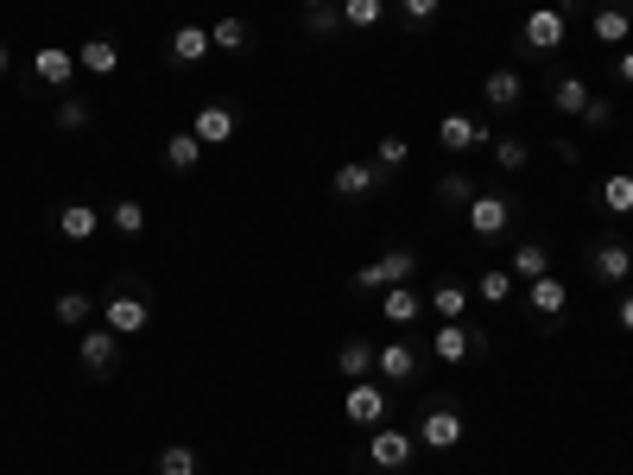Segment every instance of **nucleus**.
I'll use <instances>...</instances> for the list:
<instances>
[{"mask_svg":"<svg viewBox=\"0 0 633 475\" xmlns=\"http://www.w3.org/2000/svg\"><path fill=\"white\" fill-rule=\"evenodd\" d=\"M418 279V253L412 248H386L380 260H368L354 273V292H386V285H412Z\"/></svg>","mask_w":633,"mask_h":475,"instance_id":"nucleus-1","label":"nucleus"},{"mask_svg":"<svg viewBox=\"0 0 633 475\" xmlns=\"http://www.w3.org/2000/svg\"><path fill=\"white\" fill-rule=\"evenodd\" d=\"M462 216H469V235H476V241H501L506 228H513V197H501V191H476Z\"/></svg>","mask_w":633,"mask_h":475,"instance_id":"nucleus-2","label":"nucleus"},{"mask_svg":"<svg viewBox=\"0 0 633 475\" xmlns=\"http://www.w3.org/2000/svg\"><path fill=\"white\" fill-rule=\"evenodd\" d=\"M412 456H418V431H400V425H374L368 431V463H374V469H405V463H412Z\"/></svg>","mask_w":633,"mask_h":475,"instance_id":"nucleus-3","label":"nucleus"},{"mask_svg":"<svg viewBox=\"0 0 633 475\" xmlns=\"http://www.w3.org/2000/svg\"><path fill=\"white\" fill-rule=\"evenodd\" d=\"M520 39H526V51L545 57V51H557L564 39H570V13H564V7H532L526 25H520Z\"/></svg>","mask_w":633,"mask_h":475,"instance_id":"nucleus-4","label":"nucleus"},{"mask_svg":"<svg viewBox=\"0 0 633 475\" xmlns=\"http://www.w3.org/2000/svg\"><path fill=\"white\" fill-rule=\"evenodd\" d=\"M101 324L114 330V336H140V330L152 324V304L140 299V292H108V304H101Z\"/></svg>","mask_w":633,"mask_h":475,"instance_id":"nucleus-5","label":"nucleus"},{"mask_svg":"<svg viewBox=\"0 0 633 475\" xmlns=\"http://www.w3.org/2000/svg\"><path fill=\"white\" fill-rule=\"evenodd\" d=\"M342 412H349V425L374 431V425H386V393H380L374 380H349V393H342Z\"/></svg>","mask_w":633,"mask_h":475,"instance_id":"nucleus-6","label":"nucleus"},{"mask_svg":"<svg viewBox=\"0 0 633 475\" xmlns=\"http://www.w3.org/2000/svg\"><path fill=\"white\" fill-rule=\"evenodd\" d=\"M418 444L425 451H456L462 444V412L456 406H430L425 419H418Z\"/></svg>","mask_w":633,"mask_h":475,"instance_id":"nucleus-7","label":"nucleus"},{"mask_svg":"<svg viewBox=\"0 0 633 475\" xmlns=\"http://www.w3.org/2000/svg\"><path fill=\"white\" fill-rule=\"evenodd\" d=\"M589 273L602 279V285H627L633 279V248L627 241H596V248H589Z\"/></svg>","mask_w":633,"mask_h":475,"instance_id":"nucleus-8","label":"nucleus"},{"mask_svg":"<svg viewBox=\"0 0 633 475\" xmlns=\"http://www.w3.org/2000/svg\"><path fill=\"white\" fill-rule=\"evenodd\" d=\"M380 184H386V165H368V159H349V165H336V197H374Z\"/></svg>","mask_w":633,"mask_h":475,"instance_id":"nucleus-9","label":"nucleus"},{"mask_svg":"<svg viewBox=\"0 0 633 475\" xmlns=\"http://www.w3.org/2000/svg\"><path fill=\"white\" fill-rule=\"evenodd\" d=\"M476 349H481V330H462V324H437V336H430V355L450 361V368H462Z\"/></svg>","mask_w":633,"mask_h":475,"instance_id":"nucleus-10","label":"nucleus"},{"mask_svg":"<svg viewBox=\"0 0 633 475\" xmlns=\"http://www.w3.org/2000/svg\"><path fill=\"white\" fill-rule=\"evenodd\" d=\"M76 355H83V368L89 375H114V361H121V343H114V330H83V343H76Z\"/></svg>","mask_w":633,"mask_h":475,"instance_id":"nucleus-11","label":"nucleus"},{"mask_svg":"<svg viewBox=\"0 0 633 475\" xmlns=\"http://www.w3.org/2000/svg\"><path fill=\"white\" fill-rule=\"evenodd\" d=\"M32 76H39L45 89H70V76H76V51H64V45H39V51H32Z\"/></svg>","mask_w":633,"mask_h":475,"instance_id":"nucleus-12","label":"nucleus"},{"mask_svg":"<svg viewBox=\"0 0 633 475\" xmlns=\"http://www.w3.org/2000/svg\"><path fill=\"white\" fill-rule=\"evenodd\" d=\"M488 140H494V133L481 121H469V115H444V121H437V147L444 152H476V147H488Z\"/></svg>","mask_w":633,"mask_h":475,"instance_id":"nucleus-13","label":"nucleus"},{"mask_svg":"<svg viewBox=\"0 0 633 475\" xmlns=\"http://www.w3.org/2000/svg\"><path fill=\"white\" fill-rule=\"evenodd\" d=\"M190 133H197L203 147H228V140H234V108H222V101H203L197 121H190Z\"/></svg>","mask_w":633,"mask_h":475,"instance_id":"nucleus-14","label":"nucleus"},{"mask_svg":"<svg viewBox=\"0 0 633 475\" xmlns=\"http://www.w3.org/2000/svg\"><path fill=\"white\" fill-rule=\"evenodd\" d=\"M425 304L444 317V324H462V317H469V285H462V279H437L425 292Z\"/></svg>","mask_w":633,"mask_h":475,"instance_id":"nucleus-15","label":"nucleus"},{"mask_svg":"<svg viewBox=\"0 0 633 475\" xmlns=\"http://www.w3.org/2000/svg\"><path fill=\"white\" fill-rule=\"evenodd\" d=\"M374 368L393 380V387H405V380L418 375V349H412V343H380V349H374Z\"/></svg>","mask_w":633,"mask_h":475,"instance_id":"nucleus-16","label":"nucleus"},{"mask_svg":"<svg viewBox=\"0 0 633 475\" xmlns=\"http://www.w3.org/2000/svg\"><path fill=\"white\" fill-rule=\"evenodd\" d=\"M76 71L114 76L121 71V45H114V39H83V45H76Z\"/></svg>","mask_w":633,"mask_h":475,"instance_id":"nucleus-17","label":"nucleus"},{"mask_svg":"<svg viewBox=\"0 0 633 475\" xmlns=\"http://www.w3.org/2000/svg\"><path fill=\"white\" fill-rule=\"evenodd\" d=\"M506 273L520 279V285L545 279V273H552V248H545V241H520V248H513V260H506Z\"/></svg>","mask_w":633,"mask_h":475,"instance_id":"nucleus-18","label":"nucleus"},{"mask_svg":"<svg viewBox=\"0 0 633 475\" xmlns=\"http://www.w3.org/2000/svg\"><path fill=\"white\" fill-rule=\"evenodd\" d=\"M209 51H216V39H209V25H177L172 32V64H203V57H209Z\"/></svg>","mask_w":633,"mask_h":475,"instance_id":"nucleus-19","label":"nucleus"},{"mask_svg":"<svg viewBox=\"0 0 633 475\" xmlns=\"http://www.w3.org/2000/svg\"><path fill=\"white\" fill-rule=\"evenodd\" d=\"M57 228H64V241H96L101 209L96 203H64V209H57Z\"/></svg>","mask_w":633,"mask_h":475,"instance_id":"nucleus-20","label":"nucleus"},{"mask_svg":"<svg viewBox=\"0 0 633 475\" xmlns=\"http://www.w3.org/2000/svg\"><path fill=\"white\" fill-rule=\"evenodd\" d=\"M526 299H532V311H538V317H564L570 285H564L557 273H545V279H532V285H526Z\"/></svg>","mask_w":633,"mask_h":475,"instance_id":"nucleus-21","label":"nucleus"},{"mask_svg":"<svg viewBox=\"0 0 633 475\" xmlns=\"http://www.w3.org/2000/svg\"><path fill=\"white\" fill-rule=\"evenodd\" d=\"M589 32H596V39H602V45H627L633 39V20H627V7H596V20H589Z\"/></svg>","mask_w":633,"mask_h":475,"instance_id":"nucleus-22","label":"nucleus"},{"mask_svg":"<svg viewBox=\"0 0 633 475\" xmlns=\"http://www.w3.org/2000/svg\"><path fill=\"white\" fill-rule=\"evenodd\" d=\"M203 152H209V147H203L190 127H184V133H165V165H172V172H197Z\"/></svg>","mask_w":633,"mask_h":475,"instance_id":"nucleus-23","label":"nucleus"},{"mask_svg":"<svg viewBox=\"0 0 633 475\" xmlns=\"http://www.w3.org/2000/svg\"><path fill=\"white\" fill-rule=\"evenodd\" d=\"M481 96H488V108H520V96H526V83H520V71H488V83H481Z\"/></svg>","mask_w":633,"mask_h":475,"instance_id":"nucleus-24","label":"nucleus"},{"mask_svg":"<svg viewBox=\"0 0 633 475\" xmlns=\"http://www.w3.org/2000/svg\"><path fill=\"white\" fill-rule=\"evenodd\" d=\"M380 311H386V324H412V317L425 311V292H412V285H386Z\"/></svg>","mask_w":633,"mask_h":475,"instance_id":"nucleus-25","label":"nucleus"},{"mask_svg":"<svg viewBox=\"0 0 633 475\" xmlns=\"http://www.w3.org/2000/svg\"><path fill=\"white\" fill-rule=\"evenodd\" d=\"M336 368H342L349 380H368V368H374V343H368V336H349V343L336 349Z\"/></svg>","mask_w":633,"mask_h":475,"instance_id":"nucleus-26","label":"nucleus"},{"mask_svg":"<svg viewBox=\"0 0 633 475\" xmlns=\"http://www.w3.org/2000/svg\"><path fill=\"white\" fill-rule=\"evenodd\" d=\"M552 108L582 121V108H589V83H582V76H557V83H552Z\"/></svg>","mask_w":633,"mask_h":475,"instance_id":"nucleus-27","label":"nucleus"},{"mask_svg":"<svg viewBox=\"0 0 633 475\" xmlns=\"http://www.w3.org/2000/svg\"><path fill=\"white\" fill-rule=\"evenodd\" d=\"M602 209L608 216H633V172L602 177Z\"/></svg>","mask_w":633,"mask_h":475,"instance_id":"nucleus-28","label":"nucleus"},{"mask_svg":"<svg viewBox=\"0 0 633 475\" xmlns=\"http://www.w3.org/2000/svg\"><path fill=\"white\" fill-rule=\"evenodd\" d=\"M513 285H520V279L506 273V267H488V273L476 279V299L481 304H506V299H513Z\"/></svg>","mask_w":633,"mask_h":475,"instance_id":"nucleus-29","label":"nucleus"},{"mask_svg":"<svg viewBox=\"0 0 633 475\" xmlns=\"http://www.w3.org/2000/svg\"><path fill=\"white\" fill-rule=\"evenodd\" d=\"M51 311H57V324H89V317H96V299H89V292H57V304H51Z\"/></svg>","mask_w":633,"mask_h":475,"instance_id":"nucleus-30","label":"nucleus"},{"mask_svg":"<svg viewBox=\"0 0 633 475\" xmlns=\"http://www.w3.org/2000/svg\"><path fill=\"white\" fill-rule=\"evenodd\" d=\"M380 20H386V0H342V25L354 32H374Z\"/></svg>","mask_w":633,"mask_h":475,"instance_id":"nucleus-31","label":"nucleus"},{"mask_svg":"<svg viewBox=\"0 0 633 475\" xmlns=\"http://www.w3.org/2000/svg\"><path fill=\"white\" fill-rule=\"evenodd\" d=\"M152 469H159V475H197V451H190V444H165Z\"/></svg>","mask_w":633,"mask_h":475,"instance_id":"nucleus-32","label":"nucleus"},{"mask_svg":"<svg viewBox=\"0 0 633 475\" xmlns=\"http://www.w3.org/2000/svg\"><path fill=\"white\" fill-rule=\"evenodd\" d=\"M329 32H342V7H310L304 13V39H329Z\"/></svg>","mask_w":633,"mask_h":475,"instance_id":"nucleus-33","label":"nucleus"},{"mask_svg":"<svg viewBox=\"0 0 633 475\" xmlns=\"http://www.w3.org/2000/svg\"><path fill=\"white\" fill-rule=\"evenodd\" d=\"M437 197L450 203V209H469V197H476V184H469L462 172H444V177H437Z\"/></svg>","mask_w":633,"mask_h":475,"instance_id":"nucleus-34","label":"nucleus"},{"mask_svg":"<svg viewBox=\"0 0 633 475\" xmlns=\"http://www.w3.org/2000/svg\"><path fill=\"white\" fill-rule=\"evenodd\" d=\"M108 223L121 228V235H140V228H146V203L121 197V203H114V209H108Z\"/></svg>","mask_w":633,"mask_h":475,"instance_id":"nucleus-35","label":"nucleus"},{"mask_svg":"<svg viewBox=\"0 0 633 475\" xmlns=\"http://www.w3.org/2000/svg\"><path fill=\"white\" fill-rule=\"evenodd\" d=\"M209 39H216V51H241V45H248V20H234V13H228V20L209 25Z\"/></svg>","mask_w":633,"mask_h":475,"instance_id":"nucleus-36","label":"nucleus"},{"mask_svg":"<svg viewBox=\"0 0 633 475\" xmlns=\"http://www.w3.org/2000/svg\"><path fill=\"white\" fill-rule=\"evenodd\" d=\"M380 165H386V172H400L405 159H412V140H405V133H380Z\"/></svg>","mask_w":633,"mask_h":475,"instance_id":"nucleus-37","label":"nucleus"},{"mask_svg":"<svg viewBox=\"0 0 633 475\" xmlns=\"http://www.w3.org/2000/svg\"><path fill=\"white\" fill-rule=\"evenodd\" d=\"M526 159H532L526 140H494V165L501 172H526Z\"/></svg>","mask_w":633,"mask_h":475,"instance_id":"nucleus-38","label":"nucleus"},{"mask_svg":"<svg viewBox=\"0 0 633 475\" xmlns=\"http://www.w3.org/2000/svg\"><path fill=\"white\" fill-rule=\"evenodd\" d=\"M57 127H64V133H83V127H89V101L64 96V101H57Z\"/></svg>","mask_w":633,"mask_h":475,"instance_id":"nucleus-39","label":"nucleus"},{"mask_svg":"<svg viewBox=\"0 0 633 475\" xmlns=\"http://www.w3.org/2000/svg\"><path fill=\"white\" fill-rule=\"evenodd\" d=\"M400 13L412 25H425V20H437V13H444V0H400Z\"/></svg>","mask_w":633,"mask_h":475,"instance_id":"nucleus-40","label":"nucleus"},{"mask_svg":"<svg viewBox=\"0 0 633 475\" xmlns=\"http://www.w3.org/2000/svg\"><path fill=\"white\" fill-rule=\"evenodd\" d=\"M582 121H589V127H608V121H614V101H608V96H589Z\"/></svg>","mask_w":633,"mask_h":475,"instance_id":"nucleus-41","label":"nucleus"},{"mask_svg":"<svg viewBox=\"0 0 633 475\" xmlns=\"http://www.w3.org/2000/svg\"><path fill=\"white\" fill-rule=\"evenodd\" d=\"M614 83H627V89H633V51L627 45L614 51Z\"/></svg>","mask_w":633,"mask_h":475,"instance_id":"nucleus-42","label":"nucleus"},{"mask_svg":"<svg viewBox=\"0 0 633 475\" xmlns=\"http://www.w3.org/2000/svg\"><path fill=\"white\" fill-rule=\"evenodd\" d=\"M614 324L633 336V292H627V285H621V304H614Z\"/></svg>","mask_w":633,"mask_h":475,"instance_id":"nucleus-43","label":"nucleus"},{"mask_svg":"<svg viewBox=\"0 0 633 475\" xmlns=\"http://www.w3.org/2000/svg\"><path fill=\"white\" fill-rule=\"evenodd\" d=\"M557 159H564V165L577 172V165H582V147H577V140H557Z\"/></svg>","mask_w":633,"mask_h":475,"instance_id":"nucleus-44","label":"nucleus"},{"mask_svg":"<svg viewBox=\"0 0 633 475\" xmlns=\"http://www.w3.org/2000/svg\"><path fill=\"white\" fill-rule=\"evenodd\" d=\"M7 71H13V51L0 45V76H7Z\"/></svg>","mask_w":633,"mask_h":475,"instance_id":"nucleus-45","label":"nucleus"},{"mask_svg":"<svg viewBox=\"0 0 633 475\" xmlns=\"http://www.w3.org/2000/svg\"><path fill=\"white\" fill-rule=\"evenodd\" d=\"M310 7H329V0H304V13H310Z\"/></svg>","mask_w":633,"mask_h":475,"instance_id":"nucleus-46","label":"nucleus"}]
</instances>
